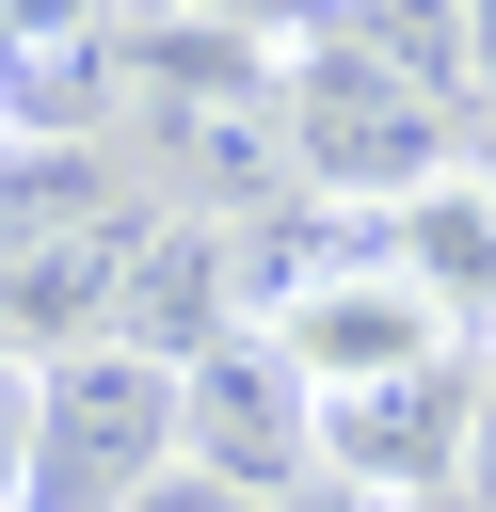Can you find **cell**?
<instances>
[{"label": "cell", "instance_id": "obj_1", "mask_svg": "<svg viewBox=\"0 0 496 512\" xmlns=\"http://www.w3.org/2000/svg\"><path fill=\"white\" fill-rule=\"evenodd\" d=\"M144 224H160V176H112L96 144H32L0 176V336L32 368L112 352L128 272H144Z\"/></svg>", "mask_w": 496, "mask_h": 512}, {"label": "cell", "instance_id": "obj_2", "mask_svg": "<svg viewBox=\"0 0 496 512\" xmlns=\"http://www.w3.org/2000/svg\"><path fill=\"white\" fill-rule=\"evenodd\" d=\"M272 128H288V176H304L336 224H384V208H416V192H448V176L480 160V128H464V112H432L400 64H368L352 32L288 48Z\"/></svg>", "mask_w": 496, "mask_h": 512}, {"label": "cell", "instance_id": "obj_3", "mask_svg": "<svg viewBox=\"0 0 496 512\" xmlns=\"http://www.w3.org/2000/svg\"><path fill=\"white\" fill-rule=\"evenodd\" d=\"M176 464H192V368L112 336L32 384V512H144Z\"/></svg>", "mask_w": 496, "mask_h": 512}, {"label": "cell", "instance_id": "obj_4", "mask_svg": "<svg viewBox=\"0 0 496 512\" xmlns=\"http://www.w3.org/2000/svg\"><path fill=\"white\" fill-rule=\"evenodd\" d=\"M480 416H496V336L432 352L416 384H368L320 416V480L384 496V512H432V496H480Z\"/></svg>", "mask_w": 496, "mask_h": 512}, {"label": "cell", "instance_id": "obj_5", "mask_svg": "<svg viewBox=\"0 0 496 512\" xmlns=\"http://www.w3.org/2000/svg\"><path fill=\"white\" fill-rule=\"evenodd\" d=\"M272 352L304 368V400L336 416V400H368V384H416L432 352H464V320L432 304V288H400L368 240H336V272H304L288 304H272Z\"/></svg>", "mask_w": 496, "mask_h": 512}, {"label": "cell", "instance_id": "obj_6", "mask_svg": "<svg viewBox=\"0 0 496 512\" xmlns=\"http://www.w3.org/2000/svg\"><path fill=\"white\" fill-rule=\"evenodd\" d=\"M192 464L240 480V496H272V512L320 480V400H304V368L272 352V320H240V336L192 368Z\"/></svg>", "mask_w": 496, "mask_h": 512}, {"label": "cell", "instance_id": "obj_7", "mask_svg": "<svg viewBox=\"0 0 496 512\" xmlns=\"http://www.w3.org/2000/svg\"><path fill=\"white\" fill-rule=\"evenodd\" d=\"M160 16H208V32H256V48H320L336 0H160Z\"/></svg>", "mask_w": 496, "mask_h": 512}, {"label": "cell", "instance_id": "obj_8", "mask_svg": "<svg viewBox=\"0 0 496 512\" xmlns=\"http://www.w3.org/2000/svg\"><path fill=\"white\" fill-rule=\"evenodd\" d=\"M144 512H272V496H240V480H208V464H176V480H160Z\"/></svg>", "mask_w": 496, "mask_h": 512}, {"label": "cell", "instance_id": "obj_9", "mask_svg": "<svg viewBox=\"0 0 496 512\" xmlns=\"http://www.w3.org/2000/svg\"><path fill=\"white\" fill-rule=\"evenodd\" d=\"M288 512H384V496H352V480H304V496H288Z\"/></svg>", "mask_w": 496, "mask_h": 512}, {"label": "cell", "instance_id": "obj_10", "mask_svg": "<svg viewBox=\"0 0 496 512\" xmlns=\"http://www.w3.org/2000/svg\"><path fill=\"white\" fill-rule=\"evenodd\" d=\"M16 160H32V112H16V80H0V176H16Z\"/></svg>", "mask_w": 496, "mask_h": 512}, {"label": "cell", "instance_id": "obj_11", "mask_svg": "<svg viewBox=\"0 0 496 512\" xmlns=\"http://www.w3.org/2000/svg\"><path fill=\"white\" fill-rule=\"evenodd\" d=\"M480 512H496V416H480Z\"/></svg>", "mask_w": 496, "mask_h": 512}]
</instances>
